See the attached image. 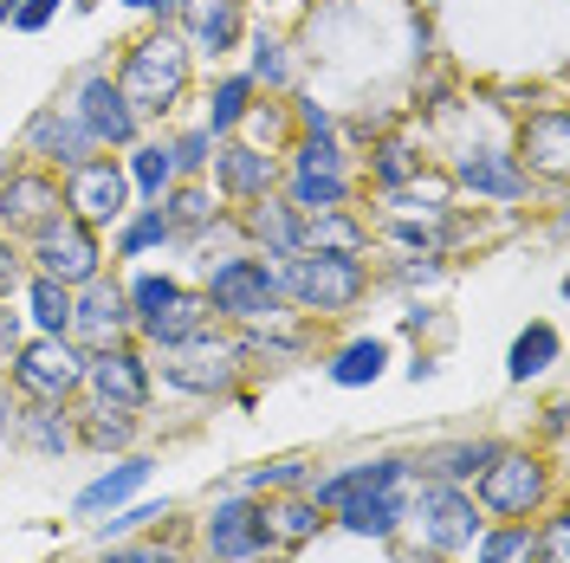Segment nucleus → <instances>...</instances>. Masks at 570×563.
<instances>
[{"mask_svg": "<svg viewBox=\"0 0 570 563\" xmlns=\"http://www.w3.org/2000/svg\"><path fill=\"white\" fill-rule=\"evenodd\" d=\"M110 78H117L124 105L137 110L142 124H163V117H176V105L188 98V85H195V52L169 27H156V33H142L124 52V66L110 71Z\"/></svg>", "mask_w": 570, "mask_h": 563, "instance_id": "f257e3e1", "label": "nucleus"}, {"mask_svg": "<svg viewBox=\"0 0 570 563\" xmlns=\"http://www.w3.org/2000/svg\"><path fill=\"white\" fill-rule=\"evenodd\" d=\"M202 298H208L214 324H234V330H259V324L285 317V292H279L273 259H259L247 247L202 259Z\"/></svg>", "mask_w": 570, "mask_h": 563, "instance_id": "f03ea898", "label": "nucleus"}, {"mask_svg": "<svg viewBox=\"0 0 570 563\" xmlns=\"http://www.w3.org/2000/svg\"><path fill=\"white\" fill-rule=\"evenodd\" d=\"M273 273H279L285 312H305V317H337V312H351L356 298L370 292V266H363V259H351V253H312V247H298L292 259H279Z\"/></svg>", "mask_w": 570, "mask_h": 563, "instance_id": "7ed1b4c3", "label": "nucleus"}, {"mask_svg": "<svg viewBox=\"0 0 570 563\" xmlns=\"http://www.w3.org/2000/svg\"><path fill=\"white\" fill-rule=\"evenodd\" d=\"M27 273H46V279L78 292V285H91L105 273V234L91 220H78L71 208H59L52 220H39L27 234Z\"/></svg>", "mask_w": 570, "mask_h": 563, "instance_id": "20e7f679", "label": "nucleus"}, {"mask_svg": "<svg viewBox=\"0 0 570 563\" xmlns=\"http://www.w3.org/2000/svg\"><path fill=\"white\" fill-rule=\"evenodd\" d=\"M473 505L493 512V518L532 525V512L551 505V466L532 460V454H519V447H499V454L473 473Z\"/></svg>", "mask_w": 570, "mask_h": 563, "instance_id": "39448f33", "label": "nucleus"}, {"mask_svg": "<svg viewBox=\"0 0 570 563\" xmlns=\"http://www.w3.org/2000/svg\"><path fill=\"white\" fill-rule=\"evenodd\" d=\"M240 369H247L240 337H214V324L195 330L188 344H169V350H163V383L181 388V395H202V402L234 395V388H240Z\"/></svg>", "mask_w": 570, "mask_h": 563, "instance_id": "423d86ee", "label": "nucleus"}, {"mask_svg": "<svg viewBox=\"0 0 570 563\" xmlns=\"http://www.w3.org/2000/svg\"><path fill=\"white\" fill-rule=\"evenodd\" d=\"M0 376L13 383V395H27V402H71L78 383H85V350L71 337H39V330H27V344L7 356Z\"/></svg>", "mask_w": 570, "mask_h": 563, "instance_id": "0eeeda50", "label": "nucleus"}, {"mask_svg": "<svg viewBox=\"0 0 570 563\" xmlns=\"http://www.w3.org/2000/svg\"><path fill=\"white\" fill-rule=\"evenodd\" d=\"M409 518L422 525V551L428 557H466L473 537L487 531L473 493H466V486H441V480H422V493L409 498Z\"/></svg>", "mask_w": 570, "mask_h": 563, "instance_id": "6e6552de", "label": "nucleus"}, {"mask_svg": "<svg viewBox=\"0 0 570 563\" xmlns=\"http://www.w3.org/2000/svg\"><path fill=\"white\" fill-rule=\"evenodd\" d=\"M202 551L214 563H259L273 551V531H266V505L253 493H227L214 498L208 525H202Z\"/></svg>", "mask_w": 570, "mask_h": 563, "instance_id": "1a4fd4ad", "label": "nucleus"}, {"mask_svg": "<svg viewBox=\"0 0 570 563\" xmlns=\"http://www.w3.org/2000/svg\"><path fill=\"white\" fill-rule=\"evenodd\" d=\"M66 110L78 117V124H85V137L98 142V149H130V142L142 137V117L124 105V91H117L110 66H91V71H85Z\"/></svg>", "mask_w": 570, "mask_h": 563, "instance_id": "9d476101", "label": "nucleus"}, {"mask_svg": "<svg viewBox=\"0 0 570 563\" xmlns=\"http://www.w3.org/2000/svg\"><path fill=\"white\" fill-rule=\"evenodd\" d=\"M59 188H66V208L78 214V220H91L98 234L117 227L124 214L137 208L130 176H124V162H117V156H91V162H78L71 176H59Z\"/></svg>", "mask_w": 570, "mask_h": 563, "instance_id": "9b49d317", "label": "nucleus"}, {"mask_svg": "<svg viewBox=\"0 0 570 563\" xmlns=\"http://www.w3.org/2000/svg\"><path fill=\"white\" fill-rule=\"evenodd\" d=\"M214 195L220 201H234V208H247V201H266V195H279V149H259V142H240V137H220L214 142Z\"/></svg>", "mask_w": 570, "mask_h": 563, "instance_id": "f8f14e48", "label": "nucleus"}, {"mask_svg": "<svg viewBox=\"0 0 570 563\" xmlns=\"http://www.w3.org/2000/svg\"><path fill=\"white\" fill-rule=\"evenodd\" d=\"M78 350H105V344H130L137 324H130V305H124V279L98 273L91 285L71 292V330H66Z\"/></svg>", "mask_w": 570, "mask_h": 563, "instance_id": "ddd939ff", "label": "nucleus"}, {"mask_svg": "<svg viewBox=\"0 0 570 563\" xmlns=\"http://www.w3.org/2000/svg\"><path fill=\"white\" fill-rule=\"evenodd\" d=\"M85 395L91 402H110V408H149V356L137 344H105V350H85Z\"/></svg>", "mask_w": 570, "mask_h": 563, "instance_id": "4468645a", "label": "nucleus"}, {"mask_svg": "<svg viewBox=\"0 0 570 563\" xmlns=\"http://www.w3.org/2000/svg\"><path fill=\"white\" fill-rule=\"evenodd\" d=\"M27 156H33L39 169H52V176H71L78 162H91V156H105L98 142L85 137V124L71 117L66 105H39L33 117H27Z\"/></svg>", "mask_w": 570, "mask_h": 563, "instance_id": "2eb2a0df", "label": "nucleus"}, {"mask_svg": "<svg viewBox=\"0 0 570 563\" xmlns=\"http://www.w3.org/2000/svg\"><path fill=\"white\" fill-rule=\"evenodd\" d=\"M448 181L466 188V195H480V201H499V208L532 195V176L519 169V156H512V149H487V142H480V149H461L454 169H448Z\"/></svg>", "mask_w": 570, "mask_h": 563, "instance_id": "dca6fc26", "label": "nucleus"}, {"mask_svg": "<svg viewBox=\"0 0 570 563\" xmlns=\"http://www.w3.org/2000/svg\"><path fill=\"white\" fill-rule=\"evenodd\" d=\"M66 208V188L52 169H13V176H0V234H33L39 220H52V214Z\"/></svg>", "mask_w": 570, "mask_h": 563, "instance_id": "f3484780", "label": "nucleus"}, {"mask_svg": "<svg viewBox=\"0 0 570 563\" xmlns=\"http://www.w3.org/2000/svg\"><path fill=\"white\" fill-rule=\"evenodd\" d=\"M169 13H176V27H181L176 39L188 52H202V59H227L240 46V33H247L240 0H176Z\"/></svg>", "mask_w": 570, "mask_h": 563, "instance_id": "a211bd4d", "label": "nucleus"}, {"mask_svg": "<svg viewBox=\"0 0 570 563\" xmlns=\"http://www.w3.org/2000/svg\"><path fill=\"white\" fill-rule=\"evenodd\" d=\"M519 169L525 176H544V181H564L570 176V110L564 105H544V110H525L519 124Z\"/></svg>", "mask_w": 570, "mask_h": 563, "instance_id": "6ab92c4d", "label": "nucleus"}, {"mask_svg": "<svg viewBox=\"0 0 570 563\" xmlns=\"http://www.w3.org/2000/svg\"><path fill=\"white\" fill-rule=\"evenodd\" d=\"M240 234H247L253 247L247 253H259V259H292V253L305 247V214L292 208L285 195H266V201H247L240 208Z\"/></svg>", "mask_w": 570, "mask_h": 563, "instance_id": "aec40b11", "label": "nucleus"}, {"mask_svg": "<svg viewBox=\"0 0 570 563\" xmlns=\"http://www.w3.org/2000/svg\"><path fill=\"white\" fill-rule=\"evenodd\" d=\"M156 208L169 214V234H176V240H188V247H208L214 227H220V195H214V181H202V176L169 181Z\"/></svg>", "mask_w": 570, "mask_h": 563, "instance_id": "412c9836", "label": "nucleus"}, {"mask_svg": "<svg viewBox=\"0 0 570 563\" xmlns=\"http://www.w3.org/2000/svg\"><path fill=\"white\" fill-rule=\"evenodd\" d=\"M409 473H415V460L376 454V460H356V466H344V473H324V480H312L305 493H312L324 512H331V505H344V498H356V493H383V486H402Z\"/></svg>", "mask_w": 570, "mask_h": 563, "instance_id": "4be33fe9", "label": "nucleus"}, {"mask_svg": "<svg viewBox=\"0 0 570 563\" xmlns=\"http://www.w3.org/2000/svg\"><path fill=\"white\" fill-rule=\"evenodd\" d=\"M337 512V531L344 537H356V544H383V537H395L402 531V518H409V493L402 486H383V493H356L344 498V505H331Z\"/></svg>", "mask_w": 570, "mask_h": 563, "instance_id": "5701e85b", "label": "nucleus"}, {"mask_svg": "<svg viewBox=\"0 0 570 563\" xmlns=\"http://www.w3.org/2000/svg\"><path fill=\"white\" fill-rule=\"evenodd\" d=\"M149 466H156L149 454H124L117 466H105V473L78 493V518H110L117 505H130V498L149 486Z\"/></svg>", "mask_w": 570, "mask_h": 563, "instance_id": "b1692460", "label": "nucleus"}, {"mask_svg": "<svg viewBox=\"0 0 570 563\" xmlns=\"http://www.w3.org/2000/svg\"><path fill=\"white\" fill-rule=\"evenodd\" d=\"M137 408H110V402H85V415L71 422V441L91 454H130L137 447Z\"/></svg>", "mask_w": 570, "mask_h": 563, "instance_id": "393cba45", "label": "nucleus"}, {"mask_svg": "<svg viewBox=\"0 0 570 563\" xmlns=\"http://www.w3.org/2000/svg\"><path fill=\"white\" fill-rule=\"evenodd\" d=\"M208 324H214L208 298L181 285V292H176V298H169L156 317H142L137 337H142V344H156V350H169V344H188V337H195V330H208Z\"/></svg>", "mask_w": 570, "mask_h": 563, "instance_id": "a878e982", "label": "nucleus"}, {"mask_svg": "<svg viewBox=\"0 0 570 563\" xmlns=\"http://www.w3.org/2000/svg\"><path fill=\"white\" fill-rule=\"evenodd\" d=\"M279 188H285V201H292L298 214L351 208V195H356L351 169H285V176H279Z\"/></svg>", "mask_w": 570, "mask_h": 563, "instance_id": "bb28decb", "label": "nucleus"}, {"mask_svg": "<svg viewBox=\"0 0 570 563\" xmlns=\"http://www.w3.org/2000/svg\"><path fill=\"white\" fill-rule=\"evenodd\" d=\"M324 505L312 493H279L266 498V531H273V544H292V551H305V544H318L324 537Z\"/></svg>", "mask_w": 570, "mask_h": 563, "instance_id": "cd10ccee", "label": "nucleus"}, {"mask_svg": "<svg viewBox=\"0 0 570 563\" xmlns=\"http://www.w3.org/2000/svg\"><path fill=\"white\" fill-rule=\"evenodd\" d=\"M13 434H20L33 454H46V460H59V454L78 447V441H71V408L66 402H27V408L13 415Z\"/></svg>", "mask_w": 570, "mask_h": 563, "instance_id": "c85d7f7f", "label": "nucleus"}, {"mask_svg": "<svg viewBox=\"0 0 570 563\" xmlns=\"http://www.w3.org/2000/svg\"><path fill=\"white\" fill-rule=\"evenodd\" d=\"M305 247H312V253H351V259H363V253H370V220H363L356 208L305 214Z\"/></svg>", "mask_w": 570, "mask_h": 563, "instance_id": "c756f323", "label": "nucleus"}, {"mask_svg": "<svg viewBox=\"0 0 570 563\" xmlns=\"http://www.w3.org/2000/svg\"><path fill=\"white\" fill-rule=\"evenodd\" d=\"M124 176H130V195L137 201H163V188L176 181V156H169V137H137L130 156H117Z\"/></svg>", "mask_w": 570, "mask_h": 563, "instance_id": "7c9ffc66", "label": "nucleus"}, {"mask_svg": "<svg viewBox=\"0 0 570 563\" xmlns=\"http://www.w3.org/2000/svg\"><path fill=\"white\" fill-rule=\"evenodd\" d=\"M110 234H117V240H110V253H117V259H149V253L176 247V234H169V214L156 208V201H137V208L124 214Z\"/></svg>", "mask_w": 570, "mask_h": 563, "instance_id": "2f4dec72", "label": "nucleus"}, {"mask_svg": "<svg viewBox=\"0 0 570 563\" xmlns=\"http://www.w3.org/2000/svg\"><path fill=\"white\" fill-rule=\"evenodd\" d=\"M499 454V441H448V447H428L415 460L422 480H441V486H473V473Z\"/></svg>", "mask_w": 570, "mask_h": 563, "instance_id": "473e14b6", "label": "nucleus"}, {"mask_svg": "<svg viewBox=\"0 0 570 563\" xmlns=\"http://www.w3.org/2000/svg\"><path fill=\"white\" fill-rule=\"evenodd\" d=\"M558 356H564L558 324H551V317H538V324H525V330L512 337V350H505V376H512V383H538Z\"/></svg>", "mask_w": 570, "mask_h": 563, "instance_id": "72a5a7b5", "label": "nucleus"}, {"mask_svg": "<svg viewBox=\"0 0 570 563\" xmlns=\"http://www.w3.org/2000/svg\"><path fill=\"white\" fill-rule=\"evenodd\" d=\"M20 312H27V330H39V337H66L71 330V285L46 279V273H27V285H20Z\"/></svg>", "mask_w": 570, "mask_h": 563, "instance_id": "f704fd0d", "label": "nucleus"}, {"mask_svg": "<svg viewBox=\"0 0 570 563\" xmlns=\"http://www.w3.org/2000/svg\"><path fill=\"white\" fill-rule=\"evenodd\" d=\"M383 369H390V337H351L344 350L324 363V376L337 388H370Z\"/></svg>", "mask_w": 570, "mask_h": 563, "instance_id": "c9c22d12", "label": "nucleus"}, {"mask_svg": "<svg viewBox=\"0 0 570 563\" xmlns=\"http://www.w3.org/2000/svg\"><path fill=\"white\" fill-rule=\"evenodd\" d=\"M253 98H259V85H253L247 71H220V78H214V91H208V117H202V124H208L214 137H234V130H240V117L253 110Z\"/></svg>", "mask_w": 570, "mask_h": 563, "instance_id": "e433bc0d", "label": "nucleus"}, {"mask_svg": "<svg viewBox=\"0 0 570 563\" xmlns=\"http://www.w3.org/2000/svg\"><path fill=\"white\" fill-rule=\"evenodd\" d=\"M422 176V156H415V142L402 137H383L376 142V156H370V181H376V195H395L402 181Z\"/></svg>", "mask_w": 570, "mask_h": 563, "instance_id": "4c0bfd02", "label": "nucleus"}, {"mask_svg": "<svg viewBox=\"0 0 570 563\" xmlns=\"http://www.w3.org/2000/svg\"><path fill=\"white\" fill-rule=\"evenodd\" d=\"M181 292L176 273H149V266H137L130 279H124V305H130V324H142V317H156L169 298Z\"/></svg>", "mask_w": 570, "mask_h": 563, "instance_id": "58836bf2", "label": "nucleus"}, {"mask_svg": "<svg viewBox=\"0 0 570 563\" xmlns=\"http://www.w3.org/2000/svg\"><path fill=\"white\" fill-rule=\"evenodd\" d=\"M473 563H532V525H499L473 537Z\"/></svg>", "mask_w": 570, "mask_h": 563, "instance_id": "ea45409f", "label": "nucleus"}, {"mask_svg": "<svg viewBox=\"0 0 570 563\" xmlns=\"http://www.w3.org/2000/svg\"><path fill=\"white\" fill-rule=\"evenodd\" d=\"M214 130L208 124H195V130H181V137H169V156H176V181L181 176H208V162H214Z\"/></svg>", "mask_w": 570, "mask_h": 563, "instance_id": "a19ab883", "label": "nucleus"}, {"mask_svg": "<svg viewBox=\"0 0 570 563\" xmlns=\"http://www.w3.org/2000/svg\"><path fill=\"white\" fill-rule=\"evenodd\" d=\"M253 85H266V91H285L292 85V59H285V39H253V66H247Z\"/></svg>", "mask_w": 570, "mask_h": 563, "instance_id": "79ce46f5", "label": "nucleus"}, {"mask_svg": "<svg viewBox=\"0 0 570 563\" xmlns=\"http://www.w3.org/2000/svg\"><path fill=\"white\" fill-rule=\"evenodd\" d=\"M285 169H344V142L337 137H292L285 142Z\"/></svg>", "mask_w": 570, "mask_h": 563, "instance_id": "37998d69", "label": "nucleus"}, {"mask_svg": "<svg viewBox=\"0 0 570 563\" xmlns=\"http://www.w3.org/2000/svg\"><path fill=\"white\" fill-rule=\"evenodd\" d=\"M305 466H312V460H273V466H259V473H253L247 480V493H266V486H273V493H305V486H312V473H305Z\"/></svg>", "mask_w": 570, "mask_h": 563, "instance_id": "c03bdc74", "label": "nucleus"}, {"mask_svg": "<svg viewBox=\"0 0 570 563\" xmlns=\"http://www.w3.org/2000/svg\"><path fill=\"white\" fill-rule=\"evenodd\" d=\"M532 563H570V518L564 512H551V518L532 531Z\"/></svg>", "mask_w": 570, "mask_h": 563, "instance_id": "a18cd8bd", "label": "nucleus"}, {"mask_svg": "<svg viewBox=\"0 0 570 563\" xmlns=\"http://www.w3.org/2000/svg\"><path fill=\"white\" fill-rule=\"evenodd\" d=\"M169 505H156V498H137V505H117V518H98V537H124V531H137V525H149V518H163Z\"/></svg>", "mask_w": 570, "mask_h": 563, "instance_id": "49530a36", "label": "nucleus"}, {"mask_svg": "<svg viewBox=\"0 0 570 563\" xmlns=\"http://www.w3.org/2000/svg\"><path fill=\"white\" fill-rule=\"evenodd\" d=\"M20 285H27V253L13 234H0V298H13Z\"/></svg>", "mask_w": 570, "mask_h": 563, "instance_id": "de8ad7c7", "label": "nucleus"}, {"mask_svg": "<svg viewBox=\"0 0 570 563\" xmlns=\"http://www.w3.org/2000/svg\"><path fill=\"white\" fill-rule=\"evenodd\" d=\"M27 344V312L13 305V298H0V369H7V356Z\"/></svg>", "mask_w": 570, "mask_h": 563, "instance_id": "09e8293b", "label": "nucleus"}, {"mask_svg": "<svg viewBox=\"0 0 570 563\" xmlns=\"http://www.w3.org/2000/svg\"><path fill=\"white\" fill-rule=\"evenodd\" d=\"M52 13H59V0H20L13 7V27L20 33H39V27H52Z\"/></svg>", "mask_w": 570, "mask_h": 563, "instance_id": "8fccbe9b", "label": "nucleus"}, {"mask_svg": "<svg viewBox=\"0 0 570 563\" xmlns=\"http://www.w3.org/2000/svg\"><path fill=\"white\" fill-rule=\"evenodd\" d=\"M298 137H337V117L305 98V105H298Z\"/></svg>", "mask_w": 570, "mask_h": 563, "instance_id": "3c124183", "label": "nucleus"}, {"mask_svg": "<svg viewBox=\"0 0 570 563\" xmlns=\"http://www.w3.org/2000/svg\"><path fill=\"white\" fill-rule=\"evenodd\" d=\"M105 563H181L176 551H156V544H137V551H110Z\"/></svg>", "mask_w": 570, "mask_h": 563, "instance_id": "603ef678", "label": "nucleus"}, {"mask_svg": "<svg viewBox=\"0 0 570 563\" xmlns=\"http://www.w3.org/2000/svg\"><path fill=\"white\" fill-rule=\"evenodd\" d=\"M13 415H20V395H13L7 376H0V434H13Z\"/></svg>", "mask_w": 570, "mask_h": 563, "instance_id": "864d4df0", "label": "nucleus"}, {"mask_svg": "<svg viewBox=\"0 0 570 563\" xmlns=\"http://www.w3.org/2000/svg\"><path fill=\"white\" fill-rule=\"evenodd\" d=\"M124 7H130V13H149V20H169L176 0H124Z\"/></svg>", "mask_w": 570, "mask_h": 563, "instance_id": "5fc2aeb1", "label": "nucleus"}, {"mask_svg": "<svg viewBox=\"0 0 570 563\" xmlns=\"http://www.w3.org/2000/svg\"><path fill=\"white\" fill-rule=\"evenodd\" d=\"M13 7H20V0H0V27H7V20H13Z\"/></svg>", "mask_w": 570, "mask_h": 563, "instance_id": "6e6d98bb", "label": "nucleus"}]
</instances>
